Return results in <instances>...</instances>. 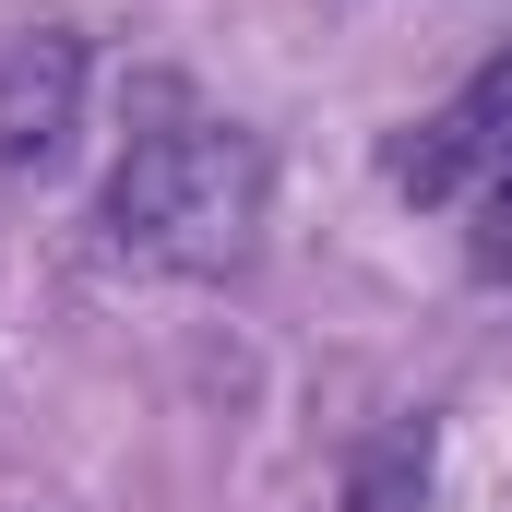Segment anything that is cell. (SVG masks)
Listing matches in <instances>:
<instances>
[{
	"label": "cell",
	"instance_id": "6da1fadb",
	"mask_svg": "<svg viewBox=\"0 0 512 512\" xmlns=\"http://www.w3.org/2000/svg\"><path fill=\"white\" fill-rule=\"evenodd\" d=\"M96 227H108V251L167 262V274L251 262V239H262V143L227 108H203L179 72H143Z\"/></svg>",
	"mask_w": 512,
	"mask_h": 512
},
{
	"label": "cell",
	"instance_id": "7a4b0ae2",
	"mask_svg": "<svg viewBox=\"0 0 512 512\" xmlns=\"http://www.w3.org/2000/svg\"><path fill=\"white\" fill-rule=\"evenodd\" d=\"M382 167H393L405 203H477V179L512 167V48L489 60V72H465L429 120H405Z\"/></svg>",
	"mask_w": 512,
	"mask_h": 512
},
{
	"label": "cell",
	"instance_id": "3957f363",
	"mask_svg": "<svg viewBox=\"0 0 512 512\" xmlns=\"http://www.w3.org/2000/svg\"><path fill=\"white\" fill-rule=\"evenodd\" d=\"M72 108H84V36L60 24L0 36V167H48L72 143Z\"/></svg>",
	"mask_w": 512,
	"mask_h": 512
},
{
	"label": "cell",
	"instance_id": "277c9868",
	"mask_svg": "<svg viewBox=\"0 0 512 512\" xmlns=\"http://www.w3.org/2000/svg\"><path fill=\"white\" fill-rule=\"evenodd\" d=\"M429 501V429L405 417V429H382L358 465H346V489H334V512H417Z\"/></svg>",
	"mask_w": 512,
	"mask_h": 512
},
{
	"label": "cell",
	"instance_id": "5b68a950",
	"mask_svg": "<svg viewBox=\"0 0 512 512\" xmlns=\"http://www.w3.org/2000/svg\"><path fill=\"white\" fill-rule=\"evenodd\" d=\"M465 215H477V227H465V262H477L489 286H512V167H501V179H477Z\"/></svg>",
	"mask_w": 512,
	"mask_h": 512
}]
</instances>
